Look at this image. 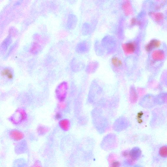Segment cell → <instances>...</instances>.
I'll list each match as a JSON object with an SVG mask.
<instances>
[{"instance_id": "cell-1", "label": "cell", "mask_w": 167, "mask_h": 167, "mask_svg": "<svg viewBox=\"0 0 167 167\" xmlns=\"http://www.w3.org/2000/svg\"><path fill=\"white\" fill-rule=\"evenodd\" d=\"M27 118V114L22 108H19L9 118L11 122L15 125L21 123Z\"/></svg>"}, {"instance_id": "cell-2", "label": "cell", "mask_w": 167, "mask_h": 167, "mask_svg": "<svg viewBox=\"0 0 167 167\" xmlns=\"http://www.w3.org/2000/svg\"><path fill=\"white\" fill-rule=\"evenodd\" d=\"M68 85L67 82H64L60 84L56 89V97L60 101H63L67 95Z\"/></svg>"}, {"instance_id": "cell-3", "label": "cell", "mask_w": 167, "mask_h": 167, "mask_svg": "<svg viewBox=\"0 0 167 167\" xmlns=\"http://www.w3.org/2000/svg\"><path fill=\"white\" fill-rule=\"evenodd\" d=\"M141 154V150L138 147H136L132 149L129 151V156L127 158L128 163L131 165H133L140 158Z\"/></svg>"}, {"instance_id": "cell-4", "label": "cell", "mask_w": 167, "mask_h": 167, "mask_svg": "<svg viewBox=\"0 0 167 167\" xmlns=\"http://www.w3.org/2000/svg\"><path fill=\"white\" fill-rule=\"evenodd\" d=\"M123 49L126 54H130L134 52L136 49V46L133 42H128L123 44L122 45Z\"/></svg>"}, {"instance_id": "cell-5", "label": "cell", "mask_w": 167, "mask_h": 167, "mask_svg": "<svg viewBox=\"0 0 167 167\" xmlns=\"http://www.w3.org/2000/svg\"><path fill=\"white\" fill-rule=\"evenodd\" d=\"M9 135L11 138L16 141L21 140L24 137V134L22 132L17 130L11 131Z\"/></svg>"}, {"instance_id": "cell-6", "label": "cell", "mask_w": 167, "mask_h": 167, "mask_svg": "<svg viewBox=\"0 0 167 167\" xmlns=\"http://www.w3.org/2000/svg\"><path fill=\"white\" fill-rule=\"evenodd\" d=\"M59 125L61 128L65 131H67L69 129L70 127V122L69 120L63 119L60 121Z\"/></svg>"}, {"instance_id": "cell-7", "label": "cell", "mask_w": 167, "mask_h": 167, "mask_svg": "<svg viewBox=\"0 0 167 167\" xmlns=\"http://www.w3.org/2000/svg\"><path fill=\"white\" fill-rule=\"evenodd\" d=\"M111 61L113 66L116 68L121 67L123 64L122 60L118 59V57H113L111 59Z\"/></svg>"}, {"instance_id": "cell-8", "label": "cell", "mask_w": 167, "mask_h": 167, "mask_svg": "<svg viewBox=\"0 0 167 167\" xmlns=\"http://www.w3.org/2000/svg\"><path fill=\"white\" fill-rule=\"evenodd\" d=\"M1 74L3 76H6L9 79H12L13 78V74L9 69H4L1 71Z\"/></svg>"}, {"instance_id": "cell-9", "label": "cell", "mask_w": 167, "mask_h": 167, "mask_svg": "<svg viewBox=\"0 0 167 167\" xmlns=\"http://www.w3.org/2000/svg\"><path fill=\"white\" fill-rule=\"evenodd\" d=\"M159 153L161 157L166 158L167 157V146H164L160 149Z\"/></svg>"}, {"instance_id": "cell-10", "label": "cell", "mask_w": 167, "mask_h": 167, "mask_svg": "<svg viewBox=\"0 0 167 167\" xmlns=\"http://www.w3.org/2000/svg\"><path fill=\"white\" fill-rule=\"evenodd\" d=\"M48 130L49 129L46 127L40 126L37 129V131L40 134L42 135L47 132L48 131Z\"/></svg>"}, {"instance_id": "cell-11", "label": "cell", "mask_w": 167, "mask_h": 167, "mask_svg": "<svg viewBox=\"0 0 167 167\" xmlns=\"http://www.w3.org/2000/svg\"><path fill=\"white\" fill-rule=\"evenodd\" d=\"M159 45V42L157 41H154L150 42L147 47L149 49H152L154 47H156Z\"/></svg>"}, {"instance_id": "cell-12", "label": "cell", "mask_w": 167, "mask_h": 167, "mask_svg": "<svg viewBox=\"0 0 167 167\" xmlns=\"http://www.w3.org/2000/svg\"><path fill=\"white\" fill-rule=\"evenodd\" d=\"M131 96L132 99V101L135 102L137 100V96L136 90L134 89H132L131 92Z\"/></svg>"}, {"instance_id": "cell-13", "label": "cell", "mask_w": 167, "mask_h": 167, "mask_svg": "<svg viewBox=\"0 0 167 167\" xmlns=\"http://www.w3.org/2000/svg\"><path fill=\"white\" fill-rule=\"evenodd\" d=\"M120 165H121V164L119 161L115 160L110 163L109 167H120Z\"/></svg>"}, {"instance_id": "cell-14", "label": "cell", "mask_w": 167, "mask_h": 167, "mask_svg": "<svg viewBox=\"0 0 167 167\" xmlns=\"http://www.w3.org/2000/svg\"><path fill=\"white\" fill-rule=\"evenodd\" d=\"M66 107V104L63 101H60L59 103L58 107L60 109H64Z\"/></svg>"}, {"instance_id": "cell-15", "label": "cell", "mask_w": 167, "mask_h": 167, "mask_svg": "<svg viewBox=\"0 0 167 167\" xmlns=\"http://www.w3.org/2000/svg\"><path fill=\"white\" fill-rule=\"evenodd\" d=\"M129 151H128V150H125V151L122 152V155L123 156L127 158L128 156H129Z\"/></svg>"}, {"instance_id": "cell-16", "label": "cell", "mask_w": 167, "mask_h": 167, "mask_svg": "<svg viewBox=\"0 0 167 167\" xmlns=\"http://www.w3.org/2000/svg\"><path fill=\"white\" fill-rule=\"evenodd\" d=\"M32 167H40L39 166V165H35V166H33Z\"/></svg>"}]
</instances>
